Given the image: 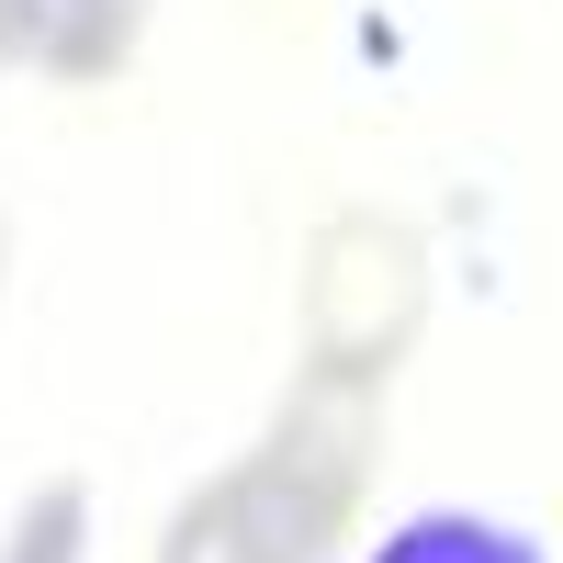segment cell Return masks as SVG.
Returning a JSON list of instances; mask_svg holds the SVG:
<instances>
[{"instance_id": "obj_1", "label": "cell", "mask_w": 563, "mask_h": 563, "mask_svg": "<svg viewBox=\"0 0 563 563\" xmlns=\"http://www.w3.org/2000/svg\"><path fill=\"white\" fill-rule=\"evenodd\" d=\"M294 339H305V372L316 384H350V395H384L395 372L429 339V249L417 225L395 214H327L305 238V294H294Z\"/></svg>"}, {"instance_id": "obj_2", "label": "cell", "mask_w": 563, "mask_h": 563, "mask_svg": "<svg viewBox=\"0 0 563 563\" xmlns=\"http://www.w3.org/2000/svg\"><path fill=\"white\" fill-rule=\"evenodd\" d=\"M372 395H350V384H316V372H294V395H282V417H271V462L294 474L316 507H339V519H361V496H372Z\"/></svg>"}, {"instance_id": "obj_3", "label": "cell", "mask_w": 563, "mask_h": 563, "mask_svg": "<svg viewBox=\"0 0 563 563\" xmlns=\"http://www.w3.org/2000/svg\"><path fill=\"white\" fill-rule=\"evenodd\" d=\"M147 34V0H0V68L34 79H113Z\"/></svg>"}, {"instance_id": "obj_4", "label": "cell", "mask_w": 563, "mask_h": 563, "mask_svg": "<svg viewBox=\"0 0 563 563\" xmlns=\"http://www.w3.org/2000/svg\"><path fill=\"white\" fill-rule=\"evenodd\" d=\"M79 552H90V485H79V474H45V485L12 507L0 563H79Z\"/></svg>"}, {"instance_id": "obj_5", "label": "cell", "mask_w": 563, "mask_h": 563, "mask_svg": "<svg viewBox=\"0 0 563 563\" xmlns=\"http://www.w3.org/2000/svg\"><path fill=\"white\" fill-rule=\"evenodd\" d=\"M158 563H271V541L238 519V496H225V474L169 519V541H158Z\"/></svg>"}, {"instance_id": "obj_6", "label": "cell", "mask_w": 563, "mask_h": 563, "mask_svg": "<svg viewBox=\"0 0 563 563\" xmlns=\"http://www.w3.org/2000/svg\"><path fill=\"white\" fill-rule=\"evenodd\" d=\"M372 563H541L530 541H507L496 519H406Z\"/></svg>"}]
</instances>
